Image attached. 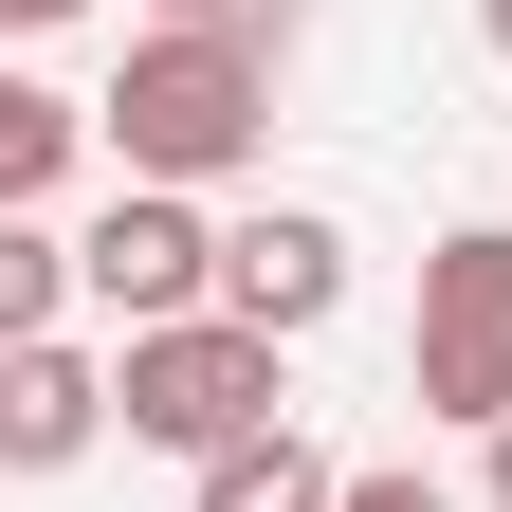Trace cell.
<instances>
[{"label":"cell","instance_id":"obj_1","mask_svg":"<svg viewBox=\"0 0 512 512\" xmlns=\"http://www.w3.org/2000/svg\"><path fill=\"white\" fill-rule=\"evenodd\" d=\"M92 147L128 165V183H238L256 147H275V55L256 37H220V19H147L128 37V74L92 92Z\"/></svg>","mask_w":512,"mask_h":512},{"label":"cell","instance_id":"obj_2","mask_svg":"<svg viewBox=\"0 0 512 512\" xmlns=\"http://www.w3.org/2000/svg\"><path fill=\"white\" fill-rule=\"evenodd\" d=\"M110 421L147 439V458H238L256 421H293V348L275 330H238V311H183V330H128L110 348Z\"/></svg>","mask_w":512,"mask_h":512},{"label":"cell","instance_id":"obj_5","mask_svg":"<svg viewBox=\"0 0 512 512\" xmlns=\"http://www.w3.org/2000/svg\"><path fill=\"white\" fill-rule=\"evenodd\" d=\"M220 311L275 330V348H311V330L348 311V220H330V202H238V220H220Z\"/></svg>","mask_w":512,"mask_h":512},{"label":"cell","instance_id":"obj_7","mask_svg":"<svg viewBox=\"0 0 512 512\" xmlns=\"http://www.w3.org/2000/svg\"><path fill=\"white\" fill-rule=\"evenodd\" d=\"M74 147H92V92H55V74L0 55V220H37L55 183H74Z\"/></svg>","mask_w":512,"mask_h":512},{"label":"cell","instance_id":"obj_12","mask_svg":"<svg viewBox=\"0 0 512 512\" xmlns=\"http://www.w3.org/2000/svg\"><path fill=\"white\" fill-rule=\"evenodd\" d=\"M147 19H238V0H147Z\"/></svg>","mask_w":512,"mask_h":512},{"label":"cell","instance_id":"obj_8","mask_svg":"<svg viewBox=\"0 0 512 512\" xmlns=\"http://www.w3.org/2000/svg\"><path fill=\"white\" fill-rule=\"evenodd\" d=\"M330 494H348V476H330V458H311V439H293V421H256V439H238V458H202V494H183V512H330Z\"/></svg>","mask_w":512,"mask_h":512},{"label":"cell","instance_id":"obj_11","mask_svg":"<svg viewBox=\"0 0 512 512\" xmlns=\"http://www.w3.org/2000/svg\"><path fill=\"white\" fill-rule=\"evenodd\" d=\"M55 19H92V0H0V55H19V37H55Z\"/></svg>","mask_w":512,"mask_h":512},{"label":"cell","instance_id":"obj_6","mask_svg":"<svg viewBox=\"0 0 512 512\" xmlns=\"http://www.w3.org/2000/svg\"><path fill=\"white\" fill-rule=\"evenodd\" d=\"M110 439V366L74 330H37V348H0V476H74Z\"/></svg>","mask_w":512,"mask_h":512},{"label":"cell","instance_id":"obj_4","mask_svg":"<svg viewBox=\"0 0 512 512\" xmlns=\"http://www.w3.org/2000/svg\"><path fill=\"white\" fill-rule=\"evenodd\" d=\"M74 293L128 311V330H183V311H220V220L183 183H110L92 238H74Z\"/></svg>","mask_w":512,"mask_h":512},{"label":"cell","instance_id":"obj_13","mask_svg":"<svg viewBox=\"0 0 512 512\" xmlns=\"http://www.w3.org/2000/svg\"><path fill=\"white\" fill-rule=\"evenodd\" d=\"M476 37H494V55H512V0H476Z\"/></svg>","mask_w":512,"mask_h":512},{"label":"cell","instance_id":"obj_9","mask_svg":"<svg viewBox=\"0 0 512 512\" xmlns=\"http://www.w3.org/2000/svg\"><path fill=\"white\" fill-rule=\"evenodd\" d=\"M55 311H74V238H37V220H0V348H37Z\"/></svg>","mask_w":512,"mask_h":512},{"label":"cell","instance_id":"obj_10","mask_svg":"<svg viewBox=\"0 0 512 512\" xmlns=\"http://www.w3.org/2000/svg\"><path fill=\"white\" fill-rule=\"evenodd\" d=\"M330 512H458V494H439V476H403V458H384V476H348Z\"/></svg>","mask_w":512,"mask_h":512},{"label":"cell","instance_id":"obj_14","mask_svg":"<svg viewBox=\"0 0 512 512\" xmlns=\"http://www.w3.org/2000/svg\"><path fill=\"white\" fill-rule=\"evenodd\" d=\"M494 512H512V421H494Z\"/></svg>","mask_w":512,"mask_h":512},{"label":"cell","instance_id":"obj_3","mask_svg":"<svg viewBox=\"0 0 512 512\" xmlns=\"http://www.w3.org/2000/svg\"><path fill=\"white\" fill-rule=\"evenodd\" d=\"M403 384H421V421H512V220H458L421 256V348H403Z\"/></svg>","mask_w":512,"mask_h":512}]
</instances>
